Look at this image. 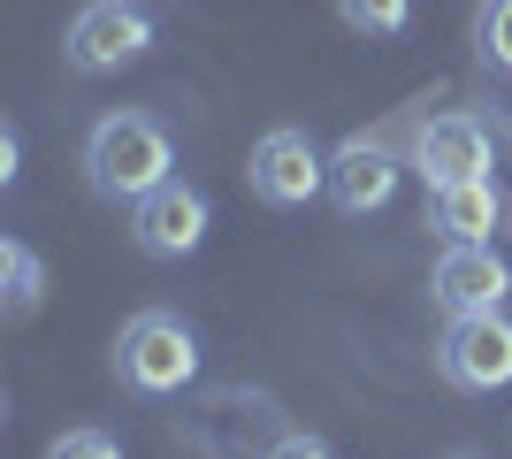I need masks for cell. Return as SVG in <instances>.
Returning <instances> with one entry per match:
<instances>
[{
	"label": "cell",
	"mask_w": 512,
	"mask_h": 459,
	"mask_svg": "<svg viewBox=\"0 0 512 459\" xmlns=\"http://www.w3.org/2000/svg\"><path fill=\"white\" fill-rule=\"evenodd\" d=\"M0 268H8V322L39 314V299H46V268H39V253H31L23 238H8V245H0Z\"/></svg>",
	"instance_id": "11"
},
{
	"label": "cell",
	"mask_w": 512,
	"mask_h": 459,
	"mask_svg": "<svg viewBox=\"0 0 512 459\" xmlns=\"http://www.w3.org/2000/svg\"><path fill=\"white\" fill-rule=\"evenodd\" d=\"M207 192L199 184H161L153 199H138L130 207V238H138V253H153V261H184V253H199L207 245Z\"/></svg>",
	"instance_id": "8"
},
{
	"label": "cell",
	"mask_w": 512,
	"mask_h": 459,
	"mask_svg": "<svg viewBox=\"0 0 512 459\" xmlns=\"http://www.w3.org/2000/svg\"><path fill=\"white\" fill-rule=\"evenodd\" d=\"M16 153H23V131H16V123H0V184L16 176Z\"/></svg>",
	"instance_id": "16"
},
{
	"label": "cell",
	"mask_w": 512,
	"mask_h": 459,
	"mask_svg": "<svg viewBox=\"0 0 512 459\" xmlns=\"http://www.w3.org/2000/svg\"><path fill=\"white\" fill-rule=\"evenodd\" d=\"M436 375H444L451 391H474L490 398L512 383V314H467V322L444 329V345H436Z\"/></svg>",
	"instance_id": "4"
},
{
	"label": "cell",
	"mask_w": 512,
	"mask_h": 459,
	"mask_svg": "<svg viewBox=\"0 0 512 459\" xmlns=\"http://www.w3.org/2000/svg\"><path fill=\"white\" fill-rule=\"evenodd\" d=\"M176 138L161 115L146 108H115L92 123L85 138V184L100 199H115V207H138V199H153L161 184H176Z\"/></svg>",
	"instance_id": "1"
},
{
	"label": "cell",
	"mask_w": 512,
	"mask_h": 459,
	"mask_svg": "<svg viewBox=\"0 0 512 459\" xmlns=\"http://www.w3.org/2000/svg\"><path fill=\"white\" fill-rule=\"evenodd\" d=\"M428 230L444 245H490L497 230V184H451L428 199Z\"/></svg>",
	"instance_id": "10"
},
{
	"label": "cell",
	"mask_w": 512,
	"mask_h": 459,
	"mask_svg": "<svg viewBox=\"0 0 512 459\" xmlns=\"http://www.w3.org/2000/svg\"><path fill=\"white\" fill-rule=\"evenodd\" d=\"M490 161H497V138L482 115L451 108L436 123H421V146H413V169L428 176V192H451V184H490Z\"/></svg>",
	"instance_id": "5"
},
{
	"label": "cell",
	"mask_w": 512,
	"mask_h": 459,
	"mask_svg": "<svg viewBox=\"0 0 512 459\" xmlns=\"http://www.w3.org/2000/svg\"><path fill=\"white\" fill-rule=\"evenodd\" d=\"M46 459H123V444L107 437V429H62V437L46 444Z\"/></svg>",
	"instance_id": "14"
},
{
	"label": "cell",
	"mask_w": 512,
	"mask_h": 459,
	"mask_svg": "<svg viewBox=\"0 0 512 459\" xmlns=\"http://www.w3.org/2000/svg\"><path fill=\"white\" fill-rule=\"evenodd\" d=\"M146 46H153V16L138 0H85L77 23H69V39H62V54H69L77 77H115V69H130Z\"/></svg>",
	"instance_id": "3"
},
{
	"label": "cell",
	"mask_w": 512,
	"mask_h": 459,
	"mask_svg": "<svg viewBox=\"0 0 512 459\" xmlns=\"http://www.w3.org/2000/svg\"><path fill=\"white\" fill-rule=\"evenodd\" d=\"M260 207H306L314 192H329V153L314 146L306 131H268L245 161Z\"/></svg>",
	"instance_id": "7"
},
{
	"label": "cell",
	"mask_w": 512,
	"mask_h": 459,
	"mask_svg": "<svg viewBox=\"0 0 512 459\" xmlns=\"http://www.w3.org/2000/svg\"><path fill=\"white\" fill-rule=\"evenodd\" d=\"M474 54H482V69L512 77V0H482V16H474Z\"/></svg>",
	"instance_id": "13"
},
{
	"label": "cell",
	"mask_w": 512,
	"mask_h": 459,
	"mask_svg": "<svg viewBox=\"0 0 512 459\" xmlns=\"http://www.w3.org/2000/svg\"><path fill=\"white\" fill-rule=\"evenodd\" d=\"M337 23L360 39H406L413 31V0H337Z\"/></svg>",
	"instance_id": "12"
},
{
	"label": "cell",
	"mask_w": 512,
	"mask_h": 459,
	"mask_svg": "<svg viewBox=\"0 0 512 459\" xmlns=\"http://www.w3.org/2000/svg\"><path fill=\"white\" fill-rule=\"evenodd\" d=\"M115 375H123V391L138 398H176L199 383V337L184 314L169 306H146V314H130L123 337H115Z\"/></svg>",
	"instance_id": "2"
},
{
	"label": "cell",
	"mask_w": 512,
	"mask_h": 459,
	"mask_svg": "<svg viewBox=\"0 0 512 459\" xmlns=\"http://www.w3.org/2000/svg\"><path fill=\"white\" fill-rule=\"evenodd\" d=\"M268 459H337V452H329V437H314V429H291V437L268 444Z\"/></svg>",
	"instance_id": "15"
},
{
	"label": "cell",
	"mask_w": 512,
	"mask_h": 459,
	"mask_svg": "<svg viewBox=\"0 0 512 459\" xmlns=\"http://www.w3.org/2000/svg\"><path fill=\"white\" fill-rule=\"evenodd\" d=\"M505 291H512V261L497 245H444L436 268H428V299L444 306L451 322H467V314H505Z\"/></svg>",
	"instance_id": "6"
},
{
	"label": "cell",
	"mask_w": 512,
	"mask_h": 459,
	"mask_svg": "<svg viewBox=\"0 0 512 459\" xmlns=\"http://www.w3.org/2000/svg\"><path fill=\"white\" fill-rule=\"evenodd\" d=\"M451 459H474V452H451Z\"/></svg>",
	"instance_id": "17"
},
{
	"label": "cell",
	"mask_w": 512,
	"mask_h": 459,
	"mask_svg": "<svg viewBox=\"0 0 512 459\" xmlns=\"http://www.w3.org/2000/svg\"><path fill=\"white\" fill-rule=\"evenodd\" d=\"M390 192H398V153L383 138H344L329 153V199L344 215H383Z\"/></svg>",
	"instance_id": "9"
},
{
	"label": "cell",
	"mask_w": 512,
	"mask_h": 459,
	"mask_svg": "<svg viewBox=\"0 0 512 459\" xmlns=\"http://www.w3.org/2000/svg\"><path fill=\"white\" fill-rule=\"evenodd\" d=\"M505 138H512V123H505Z\"/></svg>",
	"instance_id": "18"
}]
</instances>
